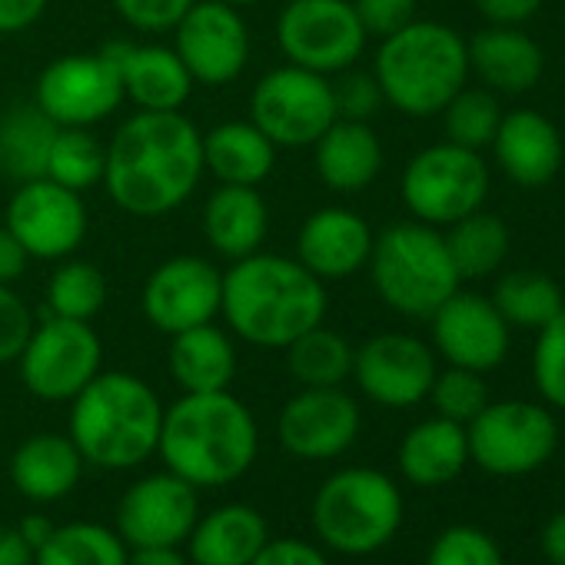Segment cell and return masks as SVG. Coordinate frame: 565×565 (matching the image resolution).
<instances>
[{"label": "cell", "instance_id": "9a60e30c", "mask_svg": "<svg viewBox=\"0 0 565 565\" xmlns=\"http://www.w3.org/2000/svg\"><path fill=\"white\" fill-rule=\"evenodd\" d=\"M173 51L193 84L226 87L249 64V28L239 8L223 0H196L173 28Z\"/></svg>", "mask_w": 565, "mask_h": 565}, {"label": "cell", "instance_id": "f546056e", "mask_svg": "<svg viewBox=\"0 0 565 565\" xmlns=\"http://www.w3.org/2000/svg\"><path fill=\"white\" fill-rule=\"evenodd\" d=\"M170 376L183 393H220L236 376V347L226 330L203 323L170 337Z\"/></svg>", "mask_w": 565, "mask_h": 565}, {"label": "cell", "instance_id": "d6986e66", "mask_svg": "<svg viewBox=\"0 0 565 565\" xmlns=\"http://www.w3.org/2000/svg\"><path fill=\"white\" fill-rule=\"evenodd\" d=\"M429 330L436 356L472 373L502 366L512 343V327L502 320L495 303L462 287L429 317Z\"/></svg>", "mask_w": 565, "mask_h": 565}, {"label": "cell", "instance_id": "74e56055", "mask_svg": "<svg viewBox=\"0 0 565 565\" xmlns=\"http://www.w3.org/2000/svg\"><path fill=\"white\" fill-rule=\"evenodd\" d=\"M104 163L107 147L87 127H61L51 143L44 177L74 193H87L90 186L104 183Z\"/></svg>", "mask_w": 565, "mask_h": 565}, {"label": "cell", "instance_id": "ab89813d", "mask_svg": "<svg viewBox=\"0 0 565 565\" xmlns=\"http://www.w3.org/2000/svg\"><path fill=\"white\" fill-rule=\"evenodd\" d=\"M426 399L436 406V416L469 426L489 406V386H486L482 373H472L462 366H446L436 373Z\"/></svg>", "mask_w": 565, "mask_h": 565}, {"label": "cell", "instance_id": "ee69618b", "mask_svg": "<svg viewBox=\"0 0 565 565\" xmlns=\"http://www.w3.org/2000/svg\"><path fill=\"white\" fill-rule=\"evenodd\" d=\"M34 327L38 323L24 297H18L8 282H0V363H18Z\"/></svg>", "mask_w": 565, "mask_h": 565}, {"label": "cell", "instance_id": "cb8c5ba5", "mask_svg": "<svg viewBox=\"0 0 565 565\" xmlns=\"http://www.w3.org/2000/svg\"><path fill=\"white\" fill-rule=\"evenodd\" d=\"M466 51L469 74H476L492 94H529L545 74V54L522 28L489 24L466 41Z\"/></svg>", "mask_w": 565, "mask_h": 565}, {"label": "cell", "instance_id": "681fc988", "mask_svg": "<svg viewBox=\"0 0 565 565\" xmlns=\"http://www.w3.org/2000/svg\"><path fill=\"white\" fill-rule=\"evenodd\" d=\"M51 0H0V34H24L31 31Z\"/></svg>", "mask_w": 565, "mask_h": 565}, {"label": "cell", "instance_id": "bcb514c9", "mask_svg": "<svg viewBox=\"0 0 565 565\" xmlns=\"http://www.w3.org/2000/svg\"><path fill=\"white\" fill-rule=\"evenodd\" d=\"M366 38H390L416 21V0H353Z\"/></svg>", "mask_w": 565, "mask_h": 565}, {"label": "cell", "instance_id": "db71d44e", "mask_svg": "<svg viewBox=\"0 0 565 565\" xmlns=\"http://www.w3.org/2000/svg\"><path fill=\"white\" fill-rule=\"evenodd\" d=\"M127 565H190V558L180 552V545H140L130 548Z\"/></svg>", "mask_w": 565, "mask_h": 565}, {"label": "cell", "instance_id": "11a10c76", "mask_svg": "<svg viewBox=\"0 0 565 565\" xmlns=\"http://www.w3.org/2000/svg\"><path fill=\"white\" fill-rule=\"evenodd\" d=\"M54 529H57V522H54L51 515H44V512H28V515L18 522V532L24 535V542H28L34 552L54 535Z\"/></svg>", "mask_w": 565, "mask_h": 565}, {"label": "cell", "instance_id": "7c38bea8", "mask_svg": "<svg viewBox=\"0 0 565 565\" xmlns=\"http://www.w3.org/2000/svg\"><path fill=\"white\" fill-rule=\"evenodd\" d=\"M104 363L100 337L90 323L44 317L18 356L21 383L44 403H71Z\"/></svg>", "mask_w": 565, "mask_h": 565}, {"label": "cell", "instance_id": "8992f818", "mask_svg": "<svg viewBox=\"0 0 565 565\" xmlns=\"http://www.w3.org/2000/svg\"><path fill=\"white\" fill-rule=\"evenodd\" d=\"M366 269L376 297L409 320H429L462 287L446 236L419 220L386 226L373 239Z\"/></svg>", "mask_w": 565, "mask_h": 565}, {"label": "cell", "instance_id": "5b68a950", "mask_svg": "<svg viewBox=\"0 0 565 565\" xmlns=\"http://www.w3.org/2000/svg\"><path fill=\"white\" fill-rule=\"evenodd\" d=\"M373 77L390 107L406 117H436L469 84L466 38L439 21H413L380 41Z\"/></svg>", "mask_w": 565, "mask_h": 565}, {"label": "cell", "instance_id": "ac0fdd59", "mask_svg": "<svg viewBox=\"0 0 565 565\" xmlns=\"http://www.w3.org/2000/svg\"><path fill=\"white\" fill-rule=\"evenodd\" d=\"M439 373L436 350L409 333H380L353 356V380L366 399L386 409L419 406Z\"/></svg>", "mask_w": 565, "mask_h": 565}, {"label": "cell", "instance_id": "9f6ffc18", "mask_svg": "<svg viewBox=\"0 0 565 565\" xmlns=\"http://www.w3.org/2000/svg\"><path fill=\"white\" fill-rule=\"evenodd\" d=\"M223 4H230V8H253V4H259V0H223Z\"/></svg>", "mask_w": 565, "mask_h": 565}, {"label": "cell", "instance_id": "8d00e7d4", "mask_svg": "<svg viewBox=\"0 0 565 565\" xmlns=\"http://www.w3.org/2000/svg\"><path fill=\"white\" fill-rule=\"evenodd\" d=\"M47 317L90 323L107 307V276L90 259H61L44 294Z\"/></svg>", "mask_w": 565, "mask_h": 565}, {"label": "cell", "instance_id": "4316f807", "mask_svg": "<svg viewBox=\"0 0 565 565\" xmlns=\"http://www.w3.org/2000/svg\"><path fill=\"white\" fill-rule=\"evenodd\" d=\"M313 167L333 193H363L383 173V143L370 124L337 117L313 143Z\"/></svg>", "mask_w": 565, "mask_h": 565}, {"label": "cell", "instance_id": "9c48e42d", "mask_svg": "<svg viewBox=\"0 0 565 565\" xmlns=\"http://www.w3.org/2000/svg\"><path fill=\"white\" fill-rule=\"evenodd\" d=\"M399 190L413 220L452 226L456 220L482 210L489 196V163L479 150L443 140L406 163Z\"/></svg>", "mask_w": 565, "mask_h": 565}, {"label": "cell", "instance_id": "f35d334b", "mask_svg": "<svg viewBox=\"0 0 565 565\" xmlns=\"http://www.w3.org/2000/svg\"><path fill=\"white\" fill-rule=\"evenodd\" d=\"M499 120H502L499 94H492L486 87H462L443 107L446 140L459 143V147H469V150L489 147L495 130H499Z\"/></svg>", "mask_w": 565, "mask_h": 565}, {"label": "cell", "instance_id": "60d3db41", "mask_svg": "<svg viewBox=\"0 0 565 565\" xmlns=\"http://www.w3.org/2000/svg\"><path fill=\"white\" fill-rule=\"evenodd\" d=\"M532 383L548 409H565V310L535 333Z\"/></svg>", "mask_w": 565, "mask_h": 565}, {"label": "cell", "instance_id": "5bb4252c", "mask_svg": "<svg viewBox=\"0 0 565 565\" xmlns=\"http://www.w3.org/2000/svg\"><path fill=\"white\" fill-rule=\"evenodd\" d=\"M223 300V269L196 253H180L153 266L143 282V317L157 333H183L216 323Z\"/></svg>", "mask_w": 565, "mask_h": 565}, {"label": "cell", "instance_id": "7dc6e473", "mask_svg": "<svg viewBox=\"0 0 565 565\" xmlns=\"http://www.w3.org/2000/svg\"><path fill=\"white\" fill-rule=\"evenodd\" d=\"M249 565H330V558L303 539H269Z\"/></svg>", "mask_w": 565, "mask_h": 565}, {"label": "cell", "instance_id": "ffe728a7", "mask_svg": "<svg viewBox=\"0 0 565 565\" xmlns=\"http://www.w3.org/2000/svg\"><path fill=\"white\" fill-rule=\"evenodd\" d=\"M200 519L196 489L167 472L137 479L117 505V535L127 548L140 545H183Z\"/></svg>", "mask_w": 565, "mask_h": 565}, {"label": "cell", "instance_id": "f1b7e54d", "mask_svg": "<svg viewBox=\"0 0 565 565\" xmlns=\"http://www.w3.org/2000/svg\"><path fill=\"white\" fill-rule=\"evenodd\" d=\"M186 542L193 565H249L269 542V525L253 505L230 502L196 519Z\"/></svg>", "mask_w": 565, "mask_h": 565}, {"label": "cell", "instance_id": "f907efd6", "mask_svg": "<svg viewBox=\"0 0 565 565\" xmlns=\"http://www.w3.org/2000/svg\"><path fill=\"white\" fill-rule=\"evenodd\" d=\"M28 263H31V253L21 246V239L8 226H0V282L14 287V282L24 276Z\"/></svg>", "mask_w": 565, "mask_h": 565}, {"label": "cell", "instance_id": "7bdbcfd3", "mask_svg": "<svg viewBox=\"0 0 565 565\" xmlns=\"http://www.w3.org/2000/svg\"><path fill=\"white\" fill-rule=\"evenodd\" d=\"M333 100H337V117L340 120H360V124H370L380 114V107L386 104L376 77L366 74V71H353V67L337 74Z\"/></svg>", "mask_w": 565, "mask_h": 565}, {"label": "cell", "instance_id": "d6a6232c", "mask_svg": "<svg viewBox=\"0 0 565 565\" xmlns=\"http://www.w3.org/2000/svg\"><path fill=\"white\" fill-rule=\"evenodd\" d=\"M502 320L519 330L539 333L548 320L565 310L558 282L539 269H509L495 279V290L489 297Z\"/></svg>", "mask_w": 565, "mask_h": 565}, {"label": "cell", "instance_id": "d4e9b609", "mask_svg": "<svg viewBox=\"0 0 565 565\" xmlns=\"http://www.w3.org/2000/svg\"><path fill=\"white\" fill-rule=\"evenodd\" d=\"M269 233V206L256 186L216 183L203 203V239L223 259H243L263 249Z\"/></svg>", "mask_w": 565, "mask_h": 565}, {"label": "cell", "instance_id": "ba28073f", "mask_svg": "<svg viewBox=\"0 0 565 565\" xmlns=\"http://www.w3.org/2000/svg\"><path fill=\"white\" fill-rule=\"evenodd\" d=\"M469 462L486 476L519 479L542 469L558 446V423L545 403L499 399L466 426Z\"/></svg>", "mask_w": 565, "mask_h": 565}, {"label": "cell", "instance_id": "816d5d0a", "mask_svg": "<svg viewBox=\"0 0 565 565\" xmlns=\"http://www.w3.org/2000/svg\"><path fill=\"white\" fill-rule=\"evenodd\" d=\"M539 548L548 558V565H565V509L548 515V522L539 532Z\"/></svg>", "mask_w": 565, "mask_h": 565}, {"label": "cell", "instance_id": "f6af8a7d", "mask_svg": "<svg viewBox=\"0 0 565 565\" xmlns=\"http://www.w3.org/2000/svg\"><path fill=\"white\" fill-rule=\"evenodd\" d=\"M196 0H114L117 14L143 34H163L180 24V18Z\"/></svg>", "mask_w": 565, "mask_h": 565}, {"label": "cell", "instance_id": "4dcf8cb0", "mask_svg": "<svg viewBox=\"0 0 565 565\" xmlns=\"http://www.w3.org/2000/svg\"><path fill=\"white\" fill-rule=\"evenodd\" d=\"M276 167V147L253 120H226L203 134V170L216 183L259 186Z\"/></svg>", "mask_w": 565, "mask_h": 565}, {"label": "cell", "instance_id": "3957f363", "mask_svg": "<svg viewBox=\"0 0 565 565\" xmlns=\"http://www.w3.org/2000/svg\"><path fill=\"white\" fill-rule=\"evenodd\" d=\"M157 452L163 466L193 489H216L243 479L259 452V426L230 390L183 393L163 409Z\"/></svg>", "mask_w": 565, "mask_h": 565}, {"label": "cell", "instance_id": "1f68e13d", "mask_svg": "<svg viewBox=\"0 0 565 565\" xmlns=\"http://www.w3.org/2000/svg\"><path fill=\"white\" fill-rule=\"evenodd\" d=\"M57 130L38 104H14L0 114V177L14 183L44 177Z\"/></svg>", "mask_w": 565, "mask_h": 565}, {"label": "cell", "instance_id": "b9f144b4", "mask_svg": "<svg viewBox=\"0 0 565 565\" xmlns=\"http://www.w3.org/2000/svg\"><path fill=\"white\" fill-rule=\"evenodd\" d=\"M426 565H505L499 542L476 525H449L429 545Z\"/></svg>", "mask_w": 565, "mask_h": 565}, {"label": "cell", "instance_id": "277c9868", "mask_svg": "<svg viewBox=\"0 0 565 565\" xmlns=\"http://www.w3.org/2000/svg\"><path fill=\"white\" fill-rule=\"evenodd\" d=\"M163 403L134 373H97L71 399V439L84 462L100 469H134L157 452Z\"/></svg>", "mask_w": 565, "mask_h": 565}, {"label": "cell", "instance_id": "e0dca14e", "mask_svg": "<svg viewBox=\"0 0 565 565\" xmlns=\"http://www.w3.org/2000/svg\"><path fill=\"white\" fill-rule=\"evenodd\" d=\"M360 403L343 386H303L279 409V446L297 459L323 462L343 456L360 436Z\"/></svg>", "mask_w": 565, "mask_h": 565}, {"label": "cell", "instance_id": "83f0119b", "mask_svg": "<svg viewBox=\"0 0 565 565\" xmlns=\"http://www.w3.org/2000/svg\"><path fill=\"white\" fill-rule=\"evenodd\" d=\"M399 472L419 486V489H436V486H449L452 479H459L469 466V439H466V426L433 416L416 423L396 452Z\"/></svg>", "mask_w": 565, "mask_h": 565}, {"label": "cell", "instance_id": "52a82bcc", "mask_svg": "<svg viewBox=\"0 0 565 565\" xmlns=\"http://www.w3.org/2000/svg\"><path fill=\"white\" fill-rule=\"evenodd\" d=\"M310 515L327 548L340 555H373L396 539L406 505L386 472L350 466L317 489Z\"/></svg>", "mask_w": 565, "mask_h": 565}, {"label": "cell", "instance_id": "44dd1931", "mask_svg": "<svg viewBox=\"0 0 565 565\" xmlns=\"http://www.w3.org/2000/svg\"><path fill=\"white\" fill-rule=\"evenodd\" d=\"M373 226L350 206L313 210L297 233V259L323 282L350 279L366 269L373 253Z\"/></svg>", "mask_w": 565, "mask_h": 565}, {"label": "cell", "instance_id": "4fadbf2b", "mask_svg": "<svg viewBox=\"0 0 565 565\" xmlns=\"http://www.w3.org/2000/svg\"><path fill=\"white\" fill-rule=\"evenodd\" d=\"M34 104L57 127H87L90 130L124 104L120 71L104 47L97 54L57 57L38 77Z\"/></svg>", "mask_w": 565, "mask_h": 565}, {"label": "cell", "instance_id": "30bf717a", "mask_svg": "<svg viewBox=\"0 0 565 565\" xmlns=\"http://www.w3.org/2000/svg\"><path fill=\"white\" fill-rule=\"evenodd\" d=\"M249 120L276 150H307L337 120L333 81L282 64L256 81L249 94Z\"/></svg>", "mask_w": 565, "mask_h": 565}, {"label": "cell", "instance_id": "8fae6325", "mask_svg": "<svg viewBox=\"0 0 565 565\" xmlns=\"http://www.w3.org/2000/svg\"><path fill=\"white\" fill-rule=\"evenodd\" d=\"M366 41L353 0H287L276 18V44L287 64L323 77L356 67Z\"/></svg>", "mask_w": 565, "mask_h": 565}, {"label": "cell", "instance_id": "6da1fadb", "mask_svg": "<svg viewBox=\"0 0 565 565\" xmlns=\"http://www.w3.org/2000/svg\"><path fill=\"white\" fill-rule=\"evenodd\" d=\"M203 173V134L183 110H137L107 143L104 186L130 216L173 213Z\"/></svg>", "mask_w": 565, "mask_h": 565}, {"label": "cell", "instance_id": "f5cc1de1", "mask_svg": "<svg viewBox=\"0 0 565 565\" xmlns=\"http://www.w3.org/2000/svg\"><path fill=\"white\" fill-rule=\"evenodd\" d=\"M0 565H34V548L24 542L18 525H0Z\"/></svg>", "mask_w": 565, "mask_h": 565}, {"label": "cell", "instance_id": "2e32d148", "mask_svg": "<svg viewBox=\"0 0 565 565\" xmlns=\"http://www.w3.org/2000/svg\"><path fill=\"white\" fill-rule=\"evenodd\" d=\"M4 226L21 239L31 259H67L81 249L87 236L84 193H74L47 177L18 183Z\"/></svg>", "mask_w": 565, "mask_h": 565}, {"label": "cell", "instance_id": "7402d4cb", "mask_svg": "<svg viewBox=\"0 0 565 565\" xmlns=\"http://www.w3.org/2000/svg\"><path fill=\"white\" fill-rule=\"evenodd\" d=\"M104 51L114 57L124 84V100L137 110H183L193 94V77L167 44H127L110 41Z\"/></svg>", "mask_w": 565, "mask_h": 565}, {"label": "cell", "instance_id": "d590c367", "mask_svg": "<svg viewBox=\"0 0 565 565\" xmlns=\"http://www.w3.org/2000/svg\"><path fill=\"white\" fill-rule=\"evenodd\" d=\"M127 542L100 522H67L34 552V565H127Z\"/></svg>", "mask_w": 565, "mask_h": 565}, {"label": "cell", "instance_id": "836d02e7", "mask_svg": "<svg viewBox=\"0 0 565 565\" xmlns=\"http://www.w3.org/2000/svg\"><path fill=\"white\" fill-rule=\"evenodd\" d=\"M443 236L459 279H482L495 273L509 256V226L489 210H476L456 220Z\"/></svg>", "mask_w": 565, "mask_h": 565}, {"label": "cell", "instance_id": "484cf974", "mask_svg": "<svg viewBox=\"0 0 565 565\" xmlns=\"http://www.w3.org/2000/svg\"><path fill=\"white\" fill-rule=\"evenodd\" d=\"M84 456L71 436L38 433L24 439L11 456V482L31 502H57L71 495L84 476Z\"/></svg>", "mask_w": 565, "mask_h": 565}, {"label": "cell", "instance_id": "c3c4849f", "mask_svg": "<svg viewBox=\"0 0 565 565\" xmlns=\"http://www.w3.org/2000/svg\"><path fill=\"white\" fill-rule=\"evenodd\" d=\"M545 0H476L479 14L499 28H522L542 11Z\"/></svg>", "mask_w": 565, "mask_h": 565}, {"label": "cell", "instance_id": "7a4b0ae2", "mask_svg": "<svg viewBox=\"0 0 565 565\" xmlns=\"http://www.w3.org/2000/svg\"><path fill=\"white\" fill-rule=\"evenodd\" d=\"M330 294L297 256L253 253L223 269L220 317L230 333L259 350H287L307 330L327 323Z\"/></svg>", "mask_w": 565, "mask_h": 565}, {"label": "cell", "instance_id": "e575fe53", "mask_svg": "<svg viewBox=\"0 0 565 565\" xmlns=\"http://www.w3.org/2000/svg\"><path fill=\"white\" fill-rule=\"evenodd\" d=\"M287 370L300 386H343L353 376L356 347L330 327H313L287 350Z\"/></svg>", "mask_w": 565, "mask_h": 565}, {"label": "cell", "instance_id": "603a6c76", "mask_svg": "<svg viewBox=\"0 0 565 565\" xmlns=\"http://www.w3.org/2000/svg\"><path fill=\"white\" fill-rule=\"evenodd\" d=\"M489 147L495 153L499 170L515 186H525V190H535L555 180V173L562 170V157H565L558 127L545 114L529 110V107L502 114L499 130Z\"/></svg>", "mask_w": 565, "mask_h": 565}]
</instances>
